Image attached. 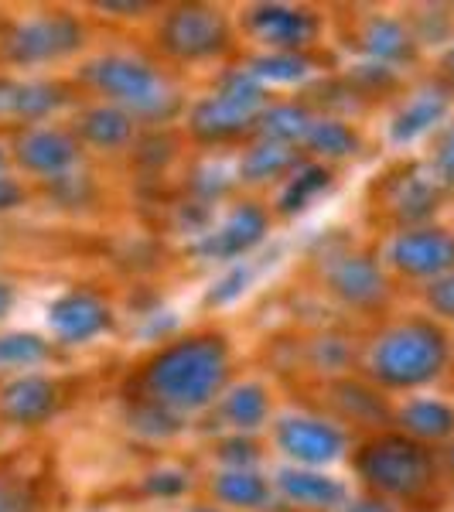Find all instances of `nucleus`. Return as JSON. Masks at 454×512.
Instances as JSON below:
<instances>
[{
    "instance_id": "39",
    "label": "nucleus",
    "mask_w": 454,
    "mask_h": 512,
    "mask_svg": "<svg viewBox=\"0 0 454 512\" xmlns=\"http://www.w3.org/2000/svg\"><path fill=\"white\" fill-rule=\"evenodd\" d=\"M349 512H390V509H386L383 502H376V499H366V502H356Z\"/></svg>"
},
{
    "instance_id": "13",
    "label": "nucleus",
    "mask_w": 454,
    "mask_h": 512,
    "mask_svg": "<svg viewBox=\"0 0 454 512\" xmlns=\"http://www.w3.org/2000/svg\"><path fill=\"white\" fill-rule=\"evenodd\" d=\"M55 410V386L41 376H21L0 393V414L11 424H41Z\"/></svg>"
},
{
    "instance_id": "6",
    "label": "nucleus",
    "mask_w": 454,
    "mask_h": 512,
    "mask_svg": "<svg viewBox=\"0 0 454 512\" xmlns=\"http://www.w3.org/2000/svg\"><path fill=\"white\" fill-rule=\"evenodd\" d=\"M161 45L178 59H205L226 45V21L209 7H178L161 24Z\"/></svg>"
},
{
    "instance_id": "8",
    "label": "nucleus",
    "mask_w": 454,
    "mask_h": 512,
    "mask_svg": "<svg viewBox=\"0 0 454 512\" xmlns=\"http://www.w3.org/2000/svg\"><path fill=\"white\" fill-rule=\"evenodd\" d=\"M277 444H280V451L291 454L294 461L315 468V465H328V461L342 458L345 434L315 417H284L277 424Z\"/></svg>"
},
{
    "instance_id": "19",
    "label": "nucleus",
    "mask_w": 454,
    "mask_h": 512,
    "mask_svg": "<svg viewBox=\"0 0 454 512\" xmlns=\"http://www.w3.org/2000/svg\"><path fill=\"white\" fill-rule=\"evenodd\" d=\"M79 130L96 147H120L134 134V117L127 110H120V106H96V110H89L82 117Z\"/></svg>"
},
{
    "instance_id": "36",
    "label": "nucleus",
    "mask_w": 454,
    "mask_h": 512,
    "mask_svg": "<svg viewBox=\"0 0 454 512\" xmlns=\"http://www.w3.org/2000/svg\"><path fill=\"white\" fill-rule=\"evenodd\" d=\"M0 512H35V502L21 489H0Z\"/></svg>"
},
{
    "instance_id": "17",
    "label": "nucleus",
    "mask_w": 454,
    "mask_h": 512,
    "mask_svg": "<svg viewBox=\"0 0 454 512\" xmlns=\"http://www.w3.org/2000/svg\"><path fill=\"white\" fill-rule=\"evenodd\" d=\"M444 117H448V93H441V89H424V93H417L400 113H396L390 137L396 144H410V140H417L420 134L434 130Z\"/></svg>"
},
{
    "instance_id": "37",
    "label": "nucleus",
    "mask_w": 454,
    "mask_h": 512,
    "mask_svg": "<svg viewBox=\"0 0 454 512\" xmlns=\"http://www.w3.org/2000/svg\"><path fill=\"white\" fill-rule=\"evenodd\" d=\"M21 198H24V188L18 185V181L0 175V212H7V209H14V205H21Z\"/></svg>"
},
{
    "instance_id": "3",
    "label": "nucleus",
    "mask_w": 454,
    "mask_h": 512,
    "mask_svg": "<svg viewBox=\"0 0 454 512\" xmlns=\"http://www.w3.org/2000/svg\"><path fill=\"white\" fill-rule=\"evenodd\" d=\"M86 79L99 93L117 99L123 110L137 117H168L178 106L175 89L164 82L161 72H154L147 62L127 59V55H110L86 65Z\"/></svg>"
},
{
    "instance_id": "16",
    "label": "nucleus",
    "mask_w": 454,
    "mask_h": 512,
    "mask_svg": "<svg viewBox=\"0 0 454 512\" xmlns=\"http://www.w3.org/2000/svg\"><path fill=\"white\" fill-rule=\"evenodd\" d=\"M277 485H280V492H284V499H291L304 509H332L345 499V485L338 482V478L301 472V468H284Z\"/></svg>"
},
{
    "instance_id": "14",
    "label": "nucleus",
    "mask_w": 454,
    "mask_h": 512,
    "mask_svg": "<svg viewBox=\"0 0 454 512\" xmlns=\"http://www.w3.org/2000/svg\"><path fill=\"white\" fill-rule=\"evenodd\" d=\"M332 291L349 304H376L386 297V277L366 256H345L332 267Z\"/></svg>"
},
{
    "instance_id": "28",
    "label": "nucleus",
    "mask_w": 454,
    "mask_h": 512,
    "mask_svg": "<svg viewBox=\"0 0 454 512\" xmlns=\"http://www.w3.org/2000/svg\"><path fill=\"white\" fill-rule=\"evenodd\" d=\"M437 181L434 178H407V185H403V192L396 195V212H400L407 222H420L427 219L431 212L437 209Z\"/></svg>"
},
{
    "instance_id": "11",
    "label": "nucleus",
    "mask_w": 454,
    "mask_h": 512,
    "mask_svg": "<svg viewBox=\"0 0 454 512\" xmlns=\"http://www.w3.org/2000/svg\"><path fill=\"white\" fill-rule=\"evenodd\" d=\"M263 233H267V216L257 209V205H243L229 216L216 233L202 236L195 243V253L205 256V260H229V256L246 253L250 246H257Z\"/></svg>"
},
{
    "instance_id": "31",
    "label": "nucleus",
    "mask_w": 454,
    "mask_h": 512,
    "mask_svg": "<svg viewBox=\"0 0 454 512\" xmlns=\"http://www.w3.org/2000/svg\"><path fill=\"white\" fill-rule=\"evenodd\" d=\"M434 181L441 188H454V123L441 130L434 147Z\"/></svg>"
},
{
    "instance_id": "22",
    "label": "nucleus",
    "mask_w": 454,
    "mask_h": 512,
    "mask_svg": "<svg viewBox=\"0 0 454 512\" xmlns=\"http://www.w3.org/2000/svg\"><path fill=\"white\" fill-rule=\"evenodd\" d=\"M294 164L291 144H277V140H263L253 151H246L243 164H239V175L246 181H267L277 178L280 171H287Z\"/></svg>"
},
{
    "instance_id": "34",
    "label": "nucleus",
    "mask_w": 454,
    "mask_h": 512,
    "mask_svg": "<svg viewBox=\"0 0 454 512\" xmlns=\"http://www.w3.org/2000/svg\"><path fill=\"white\" fill-rule=\"evenodd\" d=\"M222 461H226V465H233V468H250L253 461H257V448L239 437V441L222 444Z\"/></svg>"
},
{
    "instance_id": "30",
    "label": "nucleus",
    "mask_w": 454,
    "mask_h": 512,
    "mask_svg": "<svg viewBox=\"0 0 454 512\" xmlns=\"http://www.w3.org/2000/svg\"><path fill=\"white\" fill-rule=\"evenodd\" d=\"M59 89L55 86H45V82H18V96H14V117H24V120H38L45 117L48 110L59 106Z\"/></svg>"
},
{
    "instance_id": "21",
    "label": "nucleus",
    "mask_w": 454,
    "mask_h": 512,
    "mask_svg": "<svg viewBox=\"0 0 454 512\" xmlns=\"http://www.w3.org/2000/svg\"><path fill=\"white\" fill-rule=\"evenodd\" d=\"M212 489L222 502H229V506H243V509H263L270 502V485L263 482L257 472H250V468H229V472H222L216 482H212Z\"/></svg>"
},
{
    "instance_id": "33",
    "label": "nucleus",
    "mask_w": 454,
    "mask_h": 512,
    "mask_svg": "<svg viewBox=\"0 0 454 512\" xmlns=\"http://www.w3.org/2000/svg\"><path fill=\"white\" fill-rule=\"evenodd\" d=\"M185 485H188V478L181 472H154L144 482V489L154 495H178V492H185Z\"/></svg>"
},
{
    "instance_id": "25",
    "label": "nucleus",
    "mask_w": 454,
    "mask_h": 512,
    "mask_svg": "<svg viewBox=\"0 0 454 512\" xmlns=\"http://www.w3.org/2000/svg\"><path fill=\"white\" fill-rule=\"evenodd\" d=\"M328 188V171L318 168V164H308V168H301L297 175L287 181L284 195H280V212H301L311 205V198H318L321 192Z\"/></svg>"
},
{
    "instance_id": "38",
    "label": "nucleus",
    "mask_w": 454,
    "mask_h": 512,
    "mask_svg": "<svg viewBox=\"0 0 454 512\" xmlns=\"http://www.w3.org/2000/svg\"><path fill=\"white\" fill-rule=\"evenodd\" d=\"M11 304H14V291H11V284H4V280H0V318H4L7 311H11Z\"/></svg>"
},
{
    "instance_id": "1",
    "label": "nucleus",
    "mask_w": 454,
    "mask_h": 512,
    "mask_svg": "<svg viewBox=\"0 0 454 512\" xmlns=\"http://www.w3.org/2000/svg\"><path fill=\"white\" fill-rule=\"evenodd\" d=\"M229 373V349L219 335H198L164 349L147 366L144 390L168 414H195L209 407Z\"/></svg>"
},
{
    "instance_id": "32",
    "label": "nucleus",
    "mask_w": 454,
    "mask_h": 512,
    "mask_svg": "<svg viewBox=\"0 0 454 512\" xmlns=\"http://www.w3.org/2000/svg\"><path fill=\"white\" fill-rule=\"evenodd\" d=\"M427 304L434 308V315L454 318V270L431 280V287H427Z\"/></svg>"
},
{
    "instance_id": "42",
    "label": "nucleus",
    "mask_w": 454,
    "mask_h": 512,
    "mask_svg": "<svg viewBox=\"0 0 454 512\" xmlns=\"http://www.w3.org/2000/svg\"><path fill=\"white\" fill-rule=\"evenodd\" d=\"M0 164H4V151H0Z\"/></svg>"
},
{
    "instance_id": "9",
    "label": "nucleus",
    "mask_w": 454,
    "mask_h": 512,
    "mask_svg": "<svg viewBox=\"0 0 454 512\" xmlns=\"http://www.w3.org/2000/svg\"><path fill=\"white\" fill-rule=\"evenodd\" d=\"M48 325L69 345L89 342L110 328V308L89 291H72L48 308Z\"/></svg>"
},
{
    "instance_id": "10",
    "label": "nucleus",
    "mask_w": 454,
    "mask_h": 512,
    "mask_svg": "<svg viewBox=\"0 0 454 512\" xmlns=\"http://www.w3.org/2000/svg\"><path fill=\"white\" fill-rule=\"evenodd\" d=\"M250 28L260 41H267L277 52H297L304 48L311 38L318 35V21L315 14L297 11V7H284V4H270V7H257L250 14Z\"/></svg>"
},
{
    "instance_id": "23",
    "label": "nucleus",
    "mask_w": 454,
    "mask_h": 512,
    "mask_svg": "<svg viewBox=\"0 0 454 512\" xmlns=\"http://www.w3.org/2000/svg\"><path fill=\"white\" fill-rule=\"evenodd\" d=\"M229 424H236L239 431H253L267 420V393L257 383L236 386L233 393L226 396V407H222Z\"/></svg>"
},
{
    "instance_id": "2",
    "label": "nucleus",
    "mask_w": 454,
    "mask_h": 512,
    "mask_svg": "<svg viewBox=\"0 0 454 512\" xmlns=\"http://www.w3.org/2000/svg\"><path fill=\"white\" fill-rule=\"evenodd\" d=\"M444 362H448V335L424 318L393 325L390 332L379 335L373 349V373L393 390L431 383Z\"/></svg>"
},
{
    "instance_id": "15",
    "label": "nucleus",
    "mask_w": 454,
    "mask_h": 512,
    "mask_svg": "<svg viewBox=\"0 0 454 512\" xmlns=\"http://www.w3.org/2000/svg\"><path fill=\"white\" fill-rule=\"evenodd\" d=\"M253 117H257V113H250L246 106H239V103H233V99L216 93V96L202 99V103L195 106L192 130L205 140H226V137L243 134V130L253 123Z\"/></svg>"
},
{
    "instance_id": "4",
    "label": "nucleus",
    "mask_w": 454,
    "mask_h": 512,
    "mask_svg": "<svg viewBox=\"0 0 454 512\" xmlns=\"http://www.w3.org/2000/svg\"><path fill=\"white\" fill-rule=\"evenodd\" d=\"M356 468L373 489L383 495H396V499L420 495L434 478V461L424 444L396 434L366 444L356 458Z\"/></svg>"
},
{
    "instance_id": "7",
    "label": "nucleus",
    "mask_w": 454,
    "mask_h": 512,
    "mask_svg": "<svg viewBox=\"0 0 454 512\" xmlns=\"http://www.w3.org/2000/svg\"><path fill=\"white\" fill-rule=\"evenodd\" d=\"M390 263L410 277H444L454 270V233L434 226L407 229L393 239Z\"/></svg>"
},
{
    "instance_id": "35",
    "label": "nucleus",
    "mask_w": 454,
    "mask_h": 512,
    "mask_svg": "<svg viewBox=\"0 0 454 512\" xmlns=\"http://www.w3.org/2000/svg\"><path fill=\"white\" fill-rule=\"evenodd\" d=\"M243 287H246V270H233L222 284L216 287V291L209 294V304H226V301H233V297L243 294Z\"/></svg>"
},
{
    "instance_id": "20",
    "label": "nucleus",
    "mask_w": 454,
    "mask_h": 512,
    "mask_svg": "<svg viewBox=\"0 0 454 512\" xmlns=\"http://www.w3.org/2000/svg\"><path fill=\"white\" fill-rule=\"evenodd\" d=\"M362 41H366V52L373 55L376 62H407V59H414V38H410V31L403 28L400 21H390V18L369 21Z\"/></svg>"
},
{
    "instance_id": "5",
    "label": "nucleus",
    "mask_w": 454,
    "mask_h": 512,
    "mask_svg": "<svg viewBox=\"0 0 454 512\" xmlns=\"http://www.w3.org/2000/svg\"><path fill=\"white\" fill-rule=\"evenodd\" d=\"M82 45V28L65 14L55 18H35L24 21L11 31V38L4 41V52L11 62L18 65H35L48 59H62V55L76 52Z\"/></svg>"
},
{
    "instance_id": "29",
    "label": "nucleus",
    "mask_w": 454,
    "mask_h": 512,
    "mask_svg": "<svg viewBox=\"0 0 454 512\" xmlns=\"http://www.w3.org/2000/svg\"><path fill=\"white\" fill-rule=\"evenodd\" d=\"M311 69V62L304 59V55L297 52H270L263 55V59L253 62L250 76L257 82H297L304 79Z\"/></svg>"
},
{
    "instance_id": "24",
    "label": "nucleus",
    "mask_w": 454,
    "mask_h": 512,
    "mask_svg": "<svg viewBox=\"0 0 454 512\" xmlns=\"http://www.w3.org/2000/svg\"><path fill=\"white\" fill-rule=\"evenodd\" d=\"M311 120L301 106H270L260 113V130L267 134V140L277 144H294V140H308Z\"/></svg>"
},
{
    "instance_id": "18",
    "label": "nucleus",
    "mask_w": 454,
    "mask_h": 512,
    "mask_svg": "<svg viewBox=\"0 0 454 512\" xmlns=\"http://www.w3.org/2000/svg\"><path fill=\"white\" fill-rule=\"evenodd\" d=\"M400 424L414 441H444L454 434V410L441 400H410L400 410Z\"/></svg>"
},
{
    "instance_id": "12",
    "label": "nucleus",
    "mask_w": 454,
    "mask_h": 512,
    "mask_svg": "<svg viewBox=\"0 0 454 512\" xmlns=\"http://www.w3.org/2000/svg\"><path fill=\"white\" fill-rule=\"evenodd\" d=\"M18 158L35 175H62L76 164L79 147L62 130H31L18 140Z\"/></svg>"
},
{
    "instance_id": "26",
    "label": "nucleus",
    "mask_w": 454,
    "mask_h": 512,
    "mask_svg": "<svg viewBox=\"0 0 454 512\" xmlns=\"http://www.w3.org/2000/svg\"><path fill=\"white\" fill-rule=\"evenodd\" d=\"M304 144L315 147L318 154H328V158H345V154H356L359 137L338 120H315Z\"/></svg>"
},
{
    "instance_id": "40",
    "label": "nucleus",
    "mask_w": 454,
    "mask_h": 512,
    "mask_svg": "<svg viewBox=\"0 0 454 512\" xmlns=\"http://www.w3.org/2000/svg\"><path fill=\"white\" fill-rule=\"evenodd\" d=\"M441 65H444V72H448V76L454 79V45L448 48V52H444V59H441Z\"/></svg>"
},
{
    "instance_id": "41",
    "label": "nucleus",
    "mask_w": 454,
    "mask_h": 512,
    "mask_svg": "<svg viewBox=\"0 0 454 512\" xmlns=\"http://www.w3.org/2000/svg\"><path fill=\"white\" fill-rule=\"evenodd\" d=\"M195 512H216V509H195Z\"/></svg>"
},
{
    "instance_id": "27",
    "label": "nucleus",
    "mask_w": 454,
    "mask_h": 512,
    "mask_svg": "<svg viewBox=\"0 0 454 512\" xmlns=\"http://www.w3.org/2000/svg\"><path fill=\"white\" fill-rule=\"evenodd\" d=\"M48 359V342L38 335H0V369H31Z\"/></svg>"
}]
</instances>
